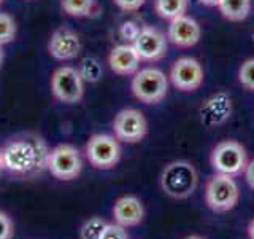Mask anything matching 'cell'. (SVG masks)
I'll return each mask as SVG.
<instances>
[{
	"label": "cell",
	"instance_id": "4dcf8cb0",
	"mask_svg": "<svg viewBox=\"0 0 254 239\" xmlns=\"http://www.w3.org/2000/svg\"><path fill=\"white\" fill-rule=\"evenodd\" d=\"M5 169V164H3V151L0 148V172Z\"/></svg>",
	"mask_w": 254,
	"mask_h": 239
},
{
	"label": "cell",
	"instance_id": "484cf974",
	"mask_svg": "<svg viewBox=\"0 0 254 239\" xmlns=\"http://www.w3.org/2000/svg\"><path fill=\"white\" fill-rule=\"evenodd\" d=\"M115 5L123 10L126 13H133V11H138L140 8L145 5L146 0H113Z\"/></svg>",
	"mask_w": 254,
	"mask_h": 239
},
{
	"label": "cell",
	"instance_id": "83f0119b",
	"mask_svg": "<svg viewBox=\"0 0 254 239\" xmlns=\"http://www.w3.org/2000/svg\"><path fill=\"white\" fill-rule=\"evenodd\" d=\"M243 174H245L246 183H248L251 190H254V158L251 159V161H248V164H246Z\"/></svg>",
	"mask_w": 254,
	"mask_h": 239
},
{
	"label": "cell",
	"instance_id": "30bf717a",
	"mask_svg": "<svg viewBox=\"0 0 254 239\" xmlns=\"http://www.w3.org/2000/svg\"><path fill=\"white\" fill-rule=\"evenodd\" d=\"M115 137L126 143H138L146 137L148 121L143 112L137 109H123L113 120Z\"/></svg>",
	"mask_w": 254,
	"mask_h": 239
},
{
	"label": "cell",
	"instance_id": "ba28073f",
	"mask_svg": "<svg viewBox=\"0 0 254 239\" xmlns=\"http://www.w3.org/2000/svg\"><path fill=\"white\" fill-rule=\"evenodd\" d=\"M86 158L95 169L108 171L121 159V145L111 134H94L86 143Z\"/></svg>",
	"mask_w": 254,
	"mask_h": 239
},
{
	"label": "cell",
	"instance_id": "44dd1931",
	"mask_svg": "<svg viewBox=\"0 0 254 239\" xmlns=\"http://www.w3.org/2000/svg\"><path fill=\"white\" fill-rule=\"evenodd\" d=\"M107 225H108V222L103 220L102 217L87 219L83 223L81 230H79V239H100Z\"/></svg>",
	"mask_w": 254,
	"mask_h": 239
},
{
	"label": "cell",
	"instance_id": "d6a6232c",
	"mask_svg": "<svg viewBox=\"0 0 254 239\" xmlns=\"http://www.w3.org/2000/svg\"><path fill=\"white\" fill-rule=\"evenodd\" d=\"M185 239H205L203 236H198V235H190V236H186Z\"/></svg>",
	"mask_w": 254,
	"mask_h": 239
},
{
	"label": "cell",
	"instance_id": "277c9868",
	"mask_svg": "<svg viewBox=\"0 0 254 239\" xmlns=\"http://www.w3.org/2000/svg\"><path fill=\"white\" fill-rule=\"evenodd\" d=\"M210 164L214 174L238 177V175L245 172V167L248 164V153H246V148L238 140H221L211 150Z\"/></svg>",
	"mask_w": 254,
	"mask_h": 239
},
{
	"label": "cell",
	"instance_id": "7c38bea8",
	"mask_svg": "<svg viewBox=\"0 0 254 239\" xmlns=\"http://www.w3.org/2000/svg\"><path fill=\"white\" fill-rule=\"evenodd\" d=\"M79 51H81V38L70 27H58L48 40V53L56 61H71L79 54Z\"/></svg>",
	"mask_w": 254,
	"mask_h": 239
},
{
	"label": "cell",
	"instance_id": "cb8c5ba5",
	"mask_svg": "<svg viewBox=\"0 0 254 239\" xmlns=\"http://www.w3.org/2000/svg\"><path fill=\"white\" fill-rule=\"evenodd\" d=\"M100 239H129V235H127V228L118 225L115 222V223H108L105 227Z\"/></svg>",
	"mask_w": 254,
	"mask_h": 239
},
{
	"label": "cell",
	"instance_id": "5bb4252c",
	"mask_svg": "<svg viewBox=\"0 0 254 239\" xmlns=\"http://www.w3.org/2000/svg\"><path fill=\"white\" fill-rule=\"evenodd\" d=\"M232 98L227 93L219 91L206 99L200 107V121L206 127L224 124L232 115Z\"/></svg>",
	"mask_w": 254,
	"mask_h": 239
},
{
	"label": "cell",
	"instance_id": "4316f807",
	"mask_svg": "<svg viewBox=\"0 0 254 239\" xmlns=\"http://www.w3.org/2000/svg\"><path fill=\"white\" fill-rule=\"evenodd\" d=\"M141 27H137L133 22H124L121 26V30H119V34H121V37L124 40H130V42H133L135 37H137V34L140 32Z\"/></svg>",
	"mask_w": 254,
	"mask_h": 239
},
{
	"label": "cell",
	"instance_id": "836d02e7",
	"mask_svg": "<svg viewBox=\"0 0 254 239\" xmlns=\"http://www.w3.org/2000/svg\"><path fill=\"white\" fill-rule=\"evenodd\" d=\"M3 3V0H0V5H2Z\"/></svg>",
	"mask_w": 254,
	"mask_h": 239
},
{
	"label": "cell",
	"instance_id": "7a4b0ae2",
	"mask_svg": "<svg viewBox=\"0 0 254 239\" xmlns=\"http://www.w3.org/2000/svg\"><path fill=\"white\" fill-rule=\"evenodd\" d=\"M169 83V77L161 69L145 67L138 69L137 74L132 75L130 90L137 101L146 104V106H156L167 98Z\"/></svg>",
	"mask_w": 254,
	"mask_h": 239
},
{
	"label": "cell",
	"instance_id": "e0dca14e",
	"mask_svg": "<svg viewBox=\"0 0 254 239\" xmlns=\"http://www.w3.org/2000/svg\"><path fill=\"white\" fill-rule=\"evenodd\" d=\"M218 8L224 19L230 22H242L251 13L253 0H221Z\"/></svg>",
	"mask_w": 254,
	"mask_h": 239
},
{
	"label": "cell",
	"instance_id": "4fadbf2b",
	"mask_svg": "<svg viewBox=\"0 0 254 239\" xmlns=\"http://www.w3.org/2000/svg\"><path fill=\"white\" fill-rule=\"evenodd\" d=\"M167 38L178 48H192L202 38V26L194 18L183 14L177 19H172L167 30Z\"/></svg>",
	"mask_w": 254,
	"mask_h": 239
},
{
	"label": "cell",
	"instance_id": "52a82bcc",
	"mask_svg": "<svg viewBox=\"0 0 254 239\" xmlns=\"http://www.w3.org/2000/svg\"><path fill=\"white\" fill-rule=\"evenodd\" d=\"M46 169L58 180H73L83 171L81 153L70 143H61V145L50 150Z\"/></svg>",
	"mask_w": 254,
	"mask_h": 239
},
{
	"label": "cell",
	"instance_id": "6da1fadb",
	"mask_svg": "<svg viewBox=\"0 0 254 239\" xmlns=\"http://www.w3.org/2000/svg\"><path fill=\"white\" fill-rule=\"evenodd\" d=\"M159 183L164 195L177 201H183L195 193L198 187V172L192 163L177 159L164 167Z\"/></svg>",
	"mask_w": 254,
	"mask_h": 239
},
{
	"label": "cell",
	"instance_id": "8992f818",
	"mask_svg": "<svg viewBox=\"0 0 254 239\" xmlns=\"http://www.w3.org/2000/svg\"><path fill=\"white\" fill-rule=\"evenodd\" d=\"M5 169L18 175L38 172L37 147L34 139H18L2 148Z\"/></svg>",
	"mask_w": 254,
	"mask_h": 239
},
{
	"label": "cell",
	"instance_id": "9a60e30c",
	"mask_svg": "<svg viewBox=\"0 0 254 239\" xmlns=\"http://www.w3.org/2000/svg\"><path fill=\"white\" fill-rule=\"evenodd\" d=\"M140 56L132 43H121L111 48L108 54V66L119 77H132L140 69Z\"/></svg>",
	"mask_w": 254,
	"mask_h": 239
},
{
	"label": "cell",
	"instance_id": "8fae6325",
	"mask_svg": "<svg viewBox=\"0 0 254 239\" xmlns=\"http://www.w3.org/2000/svg\"><path fill=\"white\" fill-rule=\"evenodd\" d=\"M132 45L135 48V51L138 53L141 61L157 62L167 54L169 38H167V35L162 30L151 27V26H145L140 29Z\"/></svg>",
	"mask_w": 254,
	"mask_h": 239
},
{
	"label": "cell",
	"instance_id": "1f68e13d",
	"mask_svg": "<svg viewBox=\"0 0 254 239\" xmlns=\"http://www.w3.org/2000/svg\"><path fill=\"white\" fill-rule=\"evenodd\" d=\"M3 58H5V54H3V46L0 45V66H2V62H3Z\"/></svg>",
	"mask_w": 254,
	"mask_h": 239
},
{
	"label": "cell",
	"instance_id": "9c48e42d",
	"mask_svg": "<svg viewBox=\"0 0 254 239\" xmlns=\"http://www.w3.org/2000/svg\"><path fill=\"white\" fill-rule=\"evenodd\" d=\"M170 83L181 93H194L203 85L205 72L202 64L195 58L183 56L177 59L170 67Z\"/></svg>",
	"mask_w": 254,
	"mask_h": 239
},
{
	"label": "cell",
	"instance_id": "d6986e66",
	"mask_svg": "<svg viewBox=\"0 0 254 239\" xmlns=\"http://www.w3.org/2000/svg\"><path fill=\"white\" fill-rule=\"evenodd\" d=\"M61 8L71 18H89L99 11L95 0H61Z\"/></svg>",
	"mask_w": 254,
	"mask_h": 239
},
{
	"label": "cell",
	"instance_id": "2e32d148",
	"mask_svg": "<svg viewBox=\"0 0 254 239\" xmlns=\"http://www.w3.org/2000/svg\"><path fill=\"white\" fill-rule=\"evenodd\" d=\"M113 219L118 225L124 228L137 227L145 219V207L140 201V198L133 195H126L116 199L113 206Z\"/></svg>",
	"mask_w": 254,
	"mask_h": 239
},
{
	"label": "cell",
	"instance_id": "3957f363",
	"mask_svg": "<svg viewBox=\"0 0 254 239\" xmlns=\"http://www.w3.org/2000/svg\"><path fill=\"white\" fill-rule=\"evenodd\" d=\"M240 201V187L235 177L214 174L205 183V203L216 214H226L237 207Z\"/></svg>",
	"mask_w": 254,
	"mask_h": 239
},
{
	"label": "cell",
	"instance_id": "d4e9b609",
	"mask_svg": "<svg viewBox=\"0 0 254 239\" xmlns=\"http://www.w3.org/2000/svg\"><path fill=\"white\" fill-rule=\"evenodd\" d=\"M14 225L10 215L0 211V239H13Z\"/></svg>",
	"mask_w": 254,
	"mask_h": 239
},
{
	"label": "cell",
	"instance_id": "f546056e",
	"mask_svg": "<svg viewBox=\"0 0 254 239\" xmlns=\"http://www.w3.org/2000/svg\"><path fill=\"white\" fill-rule=\"evenodd\" d=\"M248 238L254 239V219L250 222V225H248Z\"/></svg>",
	"mask_w": 254,
	"mask_h": 239
},
{
	"label": "cell",
	"instance_id": "5b68a950",
	"mask_svg": "<svg viewBox=\"0 0 254 239\" xmlns=\"http://www.w3.org/2000/svg\"><path fill=\"white\" fill-rule=\"evenodd\" d=\"M84 85L86 82L79 75L76 67L62 66L56 69L51 75V93L54 99H58L62 104H78L84 98Z\"/></svg>",
	"mask_w": 254,
	"mask_h": 239
},
{
	"label": "cell",
	"instance_id": "603a6c76",
	"mask_svg": "<svg viewBox=\"0 0 254 239\" xmlns=\"http://www.w3.org/2000/svg\"><path fill=\"white\" fill-rule=\"evenodd\" d=\"M238 82L248 91H254V58L246 59L238 69Z\"/></svg>",
	"mask_w": 254,
	"mask_h": 239
},
{
	"label": "cell",
	"instance_id": "ac0fdd59",
	"mask_svg": "<svg viewBox=\"0 0 254 239\" xmlns=\"http://www.w3.org/2000/svg\"><path fill=\"white\" fill-rule=\"evenodd\" d=\"M189 0H154V11L159 18L172 21L186 14Z\"/></svg>",
	"mask_w": 254,
	"mask_h": 239
},
{
	"label": "cell",
	"instance_id": "f1b7e54d",
	"mask_svg": "<svg viewBox=\"0 0 254 239\" xmlns=\"http://www.w3.org/2000/svg\"><path fill=\"white\" fill-rule=\"evenodd\" d=\"M202 5H206V6H218L221 0H198Z\"/></svg>",
	"mask_w": 254,
	"mask_h": 239
},
{
	"label": "cell",
	"instance_id": "ffe728a7",
	"mask_svg": "<svg viewBox=\"0 0 254 239\" xmlns=\"http://www.w3.org/2000/svg\"><path fill=\"white\" fill-rule=\"evenodd\" d=\"M78 72L86 83H97L102 78L103 69H102V64L99 62V59L92 58V56H87V58L81 59V62H79Z\"/></svg>",
	"mask_w": 254,
	"mask_h": 239
},
{
	"label": "cell",
	"instance_id": "7402d4cb",
	"mask_svg": "<svg viewBox=\"0 0 254 239\" xmlns=\"http://www.w3.org/2000/svg\"><path fill=\"white\" fill-rule=\"evenodd\" d=\"M16 21L13 19V16L8 13H0V45H6L14 40L16 37Z\"/></svg>",
	"mask_w": 254,
	"mask_h": 239
}]
</instances>
